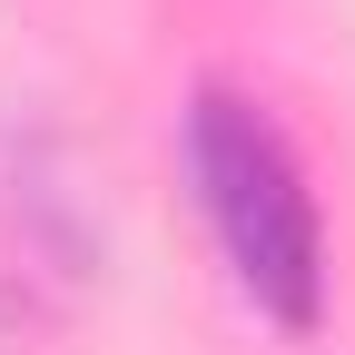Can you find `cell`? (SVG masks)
<instances>
[{
	"label": "cell",
	"mask_w": 355,
	"mask_h": 355,
	"mask_svg": "<svg viewBox=\"0 0 355 355\" xmlns=\"http://www.w3.org/2000/svg\"><path fill=\"white\" fill-rule=\"evenodd\" d=\"M188 178H198V207H207L217 247H227V277L277 326H316V306H326V227H316V198H306V168L286 148V128L257 99H237V89H198Z\"/></svg>",
	"instance_id": "cell-1"
}]
</instances>
